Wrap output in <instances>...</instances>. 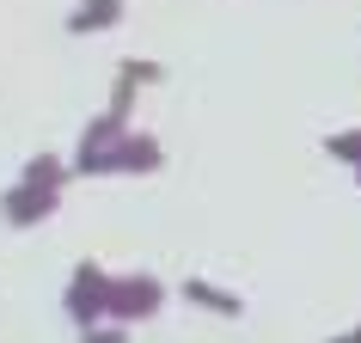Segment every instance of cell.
<instances>
[{
    "label": "cell",
    "instance_id": "obj_1",
    "mask_svg": "<svg viewBox=\"0 0 361 343\" xmlns=\"http://www.w3.org/2000/svg\"><path fill=\"white\" fill-rule=\"evenodd\" d=\"M331 153L337 160H361V135H331Z\"/></svg>",
    "mask_w": 361,
    "mask_h": 343
},
{
    "label": "cell",
    "instance_id": "obj_2",
    "mask_svg": "<svg viewBox=\"0 0 361 343\" xmlns=\"http://www.w3.org/2000/svg\"><path fill=\"white\" fill-rule=\"evenodd\" d=\"M331 343H361V331H343V337H331Z\"/></svg>",
    "mask_w": 361,
    "mask_h": 343
}]
</instances>
